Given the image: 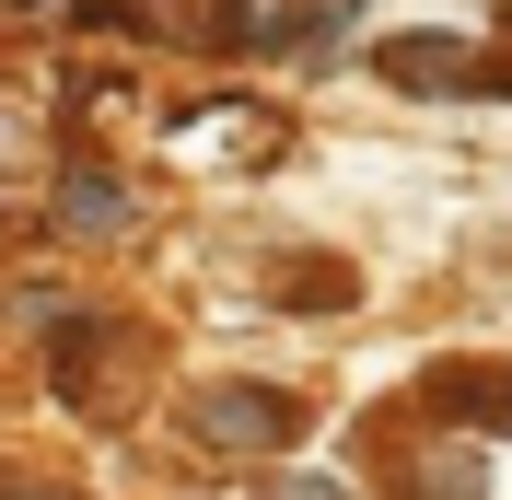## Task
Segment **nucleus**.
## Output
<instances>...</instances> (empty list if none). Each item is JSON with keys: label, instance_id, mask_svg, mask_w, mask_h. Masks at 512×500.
Here are the masks:
<instances>
[{"label": "nucleus", "instance_id": "obj_1", "mask_svg": "<svg viewBox=\"0 0 512 500\" xmlns=\"http://www.w3.org/2000/svg\"><path fill=\"white\" fill-rule=\"evenodd\" d=\"M198 431H210V442H280L291 407H280V396H245V384H222V396L198 407Z\"/></svg>", "mask_w": 512, "mask_h": 500}, {"label": "nucleus", "instance_id": "obj_2", "mask_svg": "<svg viewBox=\"0 0 512 500\" xmlns=\"http://www.w3.org/2000/svg\"><path fill=\"white\" fill-rule=\"evenodd\" d=\"M454 407H466V419H489V431H512V384H466Z\"/></svg>", "mask_w": 512, "mask_h": 500}, {"label": "nucleus", "instance_id": "obj_3", "mask_svg": "<svg viewBox=\"0 0 512 500\" xmlns=\"http://www.w3.org/2000/svg\"><path fill=\"white\" fill-rule=\"evenodd\" d=\"M280 500H350V489H326V477H291V489Z\"/></svg>", "mask_w": 512, "mask_h": 500}]
</instances>
